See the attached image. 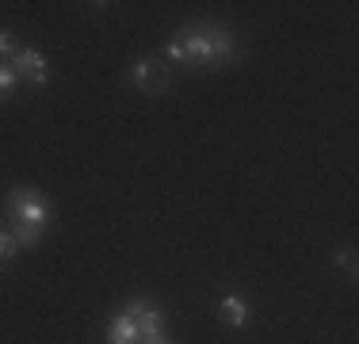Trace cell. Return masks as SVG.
<instances>
[{"mask_svg":"<svg viewBox=\"0 0 359 344\" xmlns=\"http://www.w3.org/2000/svg\"><path fill=\"white\" fill-rule=\"evenodd\" d=\"M241 54L237 34L218 23H187L172 34L168 42V65H195V69H210V65H226Z\"/></svg>","mask_w":359,"mask_h":344,"instance_id":"obj_1","label":"cell"},{"mask_svg":"<svg viewBox=\"0 0 359 344\" xmlns=\"http://www.w3.org/2000/svg\"><path fill=\"white\" fill-rule=\"evenodd\" d=\"M126 81H130L138 92H145V96H161V92L172 88V65H168L161 54H145L126 69Z\"/></svg>","mask_w":359,"mask_h":344,"instance_id":"obj_2","label":"cell"},{"mask_svg":"<svg viewBox=\"0 0 359 344\" xmlns=\"http://www.w3.org/2000/svg\"><path fill=\"white\" fill-rule=\"evenodd\" d=\"M8 218L12 222H31V226L46 230L50 226V203L35 187H12L8 192Z\"/></svg>","mask_w":359,"mask_h":344,"instance_id":"obj_3","label":"cell"},{"mask_svg":"<svg viewBox=\"0 0 359 344\" xmlns=\"http://www.w3.org/2000/svg\"><path fill=\"white\" fill-rule=\"evenodd\" d=\"M123 314L134 322L138 340H157V337H165V317H161V310L153 306L149 298H130Z\"/></svg>","mask_w":359,"mask_h":344,"instance_id":"obj_4","label":"cell"},{"mask_svg":"<svg viewBox=\"0 0 359 344\" xmlns=\"http://www.w3.org/2000/svg\"><path fill=\"white\" fill-rule=\"evenodd\" d=\"M8 65L15 69V77H23V81H31V84H46L50 81V65L35 46H20V54H15Z\"/></svg>","mask_w":359,"mask_h":344,"instance_id":"obj_5","label":"cell"},{"mask_svg":"<svg viewBox=\"0 0 359 344\" xmlns=\"http://www.w3.org/2000/svg\"><path fill=\"white\" fill-rule=\"evenodd\" d=\"M218 314H222V322H226V325H233V329H245V325L252 322V310H249V303H245V298H237V295H226V298H222Z\"/></svg>","mask_w":359,"mask_h":344,"instance_id":"obj_6","label":"cell"},{"mask_svg":"<svg viewBox=\"0 0 359 344\" xmlns=\"http://www.w3.org/2000/svg\"><path fill=\"white\" fill-rule=\"evenodd\" d=\"M107 344H138V329L126 314H115L107 322Z\"/></svg>","mask_w":359,"mask_h":344,"instance_id":"obj_7","label":"cell"},{"mask_svg":"<svg viewBox=\"0 0 359 344\" xmlns=\"http://www.w3.org/2000/svg\"><path fill=\"white\" fill-rule=\"evenodd\" d=\"M15 241H20V249L27 245V249H35L39 241H42V230L39 226H31V222H12V230H8Z\"/></svg>","mask_w":359,"mask_h":344,"instance_id":"obj_8","label":"cell"},{"mask_svg":"<svg viewBox=\"0 0 359 344\" xmlns=\"http://www.w3.org/2000/svg\"><path fill=\"white\" fill-rule=\"evenodd\" d=\"M15 54H20V42H15V34H12V31H0V58H8V62H12Z\"/></svg>","mask_w":359,"mask_h":344,"instance_id":"obj_9","label":"cell"},{"mask_svg":"<svg viewBox=\"0 0 359 344\" xmlns=\"http://www.w3.org/2000/svg\"><path fill=\"white\" fill-rule=\"evenodd\" d=\"M15 253H20V241L8 234V230H0V260H12Z\"/></svg>","mask_w":359,"mask_h":344,"instance_id":"obj_10","label":"cell"},{"mask_svg":"<svg viewBox=\"0 0 359 344\" xmlns=\"http://www.w3.org/2000/svg\"><path fill=\"white\" fill-rule=\"evenodd\" d=\"M15 84H20V77H15V69L8 65V62H0V92L8 96V92H12Z\"/></svg>","mask_w":359,"mask_h":344,"instance_id":"obj_11","label":"cell"},{"mask_svg":"<svg viewBox=\"0 0 359 344\" xmlns=\"http://www.w3.org/2000/svg\"><path fill=\"white\" fill-rule=\"evenodd\" d=\"M332 264H337V268L355 272V256H352V249H340V253H332Z\"/></svg>","mask_w":359,"mask_h":344,"instance_id":"obj_12","label":"cell"},{"mask_svg":"<svg viewBox=\"0 0 359 344\" xmlns=\"http://www.w3.org/2000/svg\"><path fill=\"white\" fill-rule=\"evenodd\" d=\"M138 344H172L168 337H157V340H138Z\"/></svg>","mask_w":359,"mask_h":344,"instance_id":"obj_13","label":"cell"},{"mask_svg":"<svg viewBox=\"0 0 359 344\" xmlns=\"http://www.w3.org/2000/svg\"><path fill=\"white\" fill-rule=\"evenodd\" d=\"M0 103H4V92H0Z\"/></svg>","mask_w":359,"mask_h":344,"instance_id":"obj_14","label":"cell"}]
</instances>
